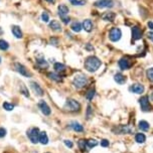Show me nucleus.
Segmentation results:
<instances>
[{
    "instance_id": "f257e3e1",
    "label": "nucleus",
    "mask_w": 153,
    "mask_h": 153,
    "mask_svg": "<svg viewBox=\"0 0 153 153\" xmlns=\"http://www.w3.org/2000/svg\"><path fill=\"white\" fill-rule=\"evenodd\" d=\"M101 60L97 56H91L89 58H87V60H85V68L88 72H96L101 66Z\"/></svg>"
},
{
    "instance_id": "7ed1b4c3",
    "label": "nucleus",
    "mask_w": 153,
    "mask_h": 153,
    "mask_svg": "<svg viewBox=\"0 0 153 153\" xmlns=\"http://www.w3.org/2000/svg\"><path fill=\"white\" fill-rule=\"evenodd\" d=\"M27 136H28L29 140L33 143V144H36V143L40 142V129L36 128V127H33V128L29 129L27 131Z\"/></svg>"
},
{
    "instance_id": "c9c22d12",
    "label": "nucleus",
    "mask_w": 153,
    "mask_h": 153,
    "mask_svg": "<svg viewBox=\"0 0 153 153\" xmlns=\"http://www.w3.org/2000/svg\"><path fill=\"white\" fill-rule=\"evenodd\" d=\"M42 20L44 22H48L50 21V16H48V14L46 12H44L42 14Z\"/></svg>"
},
{
    "instance_id": "09e8293b",
    "label": "nucleus",
    "mask_w": 153,
    "mask_h": 153,
    "mask_svg": "<svg viewBox=\"0 0 153 153\" xmlns=\"http://www.w3.org/2000/svg\"><path fill=\"white\" fill-rule=\"evenodd\" d=\"M2 34V28H1V27H0V35Z\"/></svg>"
},
{
    "instance_id": "ddd939ff",
    "label": "nucleus",
    "mask_w": 153,
    "mask_h": 153,
    "mask_svg": "<svg viewBox=\"0 0 153 153\" xmlns=\"http://www.w3.org/2000/svg\"><path fill=\"white\" fill-rule=\"evenodd\" d=\"M119 66H120L121 70H129L131 66V62H129V60H127V58H121L120 60H119Z\"/></svg>"
},
{
    "instance_id": "412c9836",
    "label": "nucleus",
    "mask_w": 153,
    "mask_h": 153,
    "mask_svg": "<svg viewBox=\"0 0 153 153\" xmlns=\"http://www.w3.org/2000/svg\"><path fill=\"white\" fill-rule=\"evenodd\" d=\"M70 28H72V30L74 31V32H80V31L82 30V28H83V26H82L81 22L74 21V22H72V25H70Z\"/></svg>"
},
{
    "instance_id": "5701e85b",
    "label": "nucleus",
    "mask_w": 153,
    "mask_h": 153,
    "mask_svg": "<svg viewBox=\"0 0 153 153\" xmlns=\"http://www.w3.org/2000/svg\"><path fill=\"white\" fill-rule=\"evenodd\" d=\"M72 128L74 129V131H76V132H83L84 131V128H83V126H82L80 123H78V122H72Z\"/></svg>"
},
{
    "instance_id": "1a4fd4ad",
    "label": "nucleus",
    "mask_w": 153,
    "mask_h": 153,
    "mask_svg": "<svg viewBox=\"0 0 153 153\" xmlns=\"http://www.w3.org/2000/svg\"><path fill=\"white\" fill-rule=\"evenodd\" d=\"M38 107H40L42 113L44 114V115H46V116H48V115H50V113H52L50 106H48V104H46V102H44V100L40 101V103H38Z\"/></svg>"
},
{
    "instance_id": "8fccbe9b",
    "label": "nucleus",
    "mask_w": 153,
    "mask_h": 153,
    "mask_svg": "<svg viewBox=\"0 0 153 153\" xmlns=\"http://www.w3.org/2000/svg\"><path fill=\"white\" fill-rule=\"evenodd\" d=\"M151 100H152V101H153V93L151 94Z\"/></svg>"
},
{
    "instance_id": "f03ea898",
    "label": "nucleus",
    "mask_w": 153,
    "mask_h": 153,
    "mask_svg": "<svg viewBox=\"0 0 153 153\" xmlns=\"http://www.w3.org/2000/svg\"><path fill=\"white\" fill-rule=\"evenodd\" d=\"M64 108L66 110V111H70V112H76L79 111L81 109V105H80L79 102H76V100L74 99H68L64 104Z\"/></svg>"
},
{
    "instance_id": "473e14b6",
    "label": "nucleus",
    "mask_w": 153,
    "mask_h": 153,
    "mask_svg": "<svg viewBox=\"0 0 153 153\" xmlns=\"http://www.w3.org/2000/svg\"><path fill=\"white\" fill-rule=\"evenodd\" d=\"M94 96H95V90L94 89L89 90V91L87 92V94H86V97H87L88 100H92L94 98Z\"/></svg>"
},
{
    "instance_id": "3c124183",
    "label": "nucleus",
    "mask_w": 153,
    "mask_h": 153,
    "mask_svg": "<svg viewBox=\"0 0 153 153\" xmlns=\"http://www.w3.org/2000/svg\"><path fill=\"white\" fill-rule=\"evenodd\" d=\"M0 62H1V58H0Z\"/></svg>"
},
{
    "instance_id": "a211bd4d",
    "label": "nucleus",
    "mask_w": 153,
    "mask_h": 153,
    "mask_svg": "<svg viewBox=\"0 0 153 153\" xmlns=\"http://www.w3.org/2000/svg\"><path fill=\"white\" fill-rule=\"evenodd\" d=\"M11 31H12L13 35H14L16 38H21L22 37V31H21L20 27L17 26V25H13L11 27Z\"/></svg>"
},
{
    "instance_id": "f3484780",
    "label": "nucleus",
    "mask_w": 153,
    "mask_h": 153,
    "mask_svg": "<svg viewBox=\"0 0 153 153\" xmlns=\"http://www.w3.org/2000/svg\"><path fill=\"white\" fill-rule=\"evenodd\" d=\"M82 26H83V28L85 29L86 31H88V32L93 30V22H92L90 19H85V20L83 21Z\"/></svg>"
},
{
    "instance_id": "37998d69",
    "label": "nucleus",
    "mask_w": 153,
    "mask_h": 153,
    "mask_svg": "<svg viewBox=\"0 0 153 153\" xmlns=\"http://www.w3.org/2000/svg\"><path fill=\"white\" fill-rule=\"evenodd\" d=\"M50 44H54V46H58V40H56V38H54V37H52V38H50Z\"/></svg>"
},
{
    "instance_id": "6e6552de",
    "label": "nucleus",
    "mask_w": 153,
    "mask_h": 153,
    "mask_svg": "<svg viewBox=\"0 0 153 153\" xmlns=\"http://www.w3.org/2000/svg\"><path fill=\"white\" fill-rule=\"evenodd\" d=\"M139 103H140L141 110H142L143 112H148L151 110V106H150V104H149V100L147 96H143V97L139 100Z\"/></svg>"
},
{
    "instance_id": "72a5a7b5",
    "label": "nucleus",
    "mask_w": 153,
    "mask_h": 153,
    "mask_svg": "<svg viewBox=\"0 0 153 153\" xmlns=\"http://www.w3.org/2000/svg\"><path fill=\"white\" fill-rule=\"evenodd\" d=\"M87 145L90 147V148H93V147L97 146L98 145V141L95 140V139H91V140H88L87 141Z\"/></svg>"
},
{
    "instance_id": "a878e982",
    "label": "nucleus",
    "mask_w": 153,
    "mask_h": 153,
    "mask_svg": "<svg viewBox=\"0 0 153 153\" xmlns=\"http://www.w3.org/2000/svg\"><path fill=\"white\" fill-rule=\"evenodd\" d=\"M138 125H139V128L142 131H147L149 129V123L146 122V121H140Z\"/></svg>"
},
{
    "instance_id": "423d86ee",
    "label": "nucleus",
    "mask_w": 153,
    "mask_h": 153,
    "mask_svg": "<svg viewBox=\"0 0 153 153\" xmlns=\"http://www.w3.org/2000/svg\"><path fill=\"white\" fill-rule=\"evenodd\" d=\"M14 66H15V70H16L17 72H18L19 74H21V76H26V78H30V76H31V72H29V70H27V68H25V66H23L22 64H19V62H15V64H14Z\"/></svg>"
},
{
    "instance_id": "4be33fe9",
    "label": "nucleus",
    "mask_w": 153,
    "mask_h": 153,
    "mask_svg": "<svg viewBox=\"0 0 153 153\" xmlns=\"http://www.w3.org/2000/svg\"><path fill=\"white\" fill-rule=\"evenodd\" d=\"M40 142L42 143V144L46 145L48 143V134H46V132H44V131H42V132H40Z\"/></svg>"
},
{
    "instance_id": "e433bc0d",
    "label": "nucleus",
    "mask_w": 153,
    "mask_h": 153,
    "mask_svg": "<svg viewBox=\"0 0 153 153\" xmlns=\"http://www.w3.org/2000/svg\"><path fill=\"white\" fill-rule=\"evenodd\" d=\"M79 146H80V148L82 149V150H85L86 149V146H87V142H85V140H80L79 141Z\"/></svg>"
},
{
    "instance_id": "aec40b11",
    "label": "nucleus",
    "mask_w": 153,
    "mask_h": 153,
    "mask_svg": "<svg viewBox=\"0 0 153 153\" xmlns=\"http://www.w3.org/2000/svg\"><path fill=\"white\" fill-rule=\"evenodd\" d=\"M115 17H116V14L114 12H106L105 14L102 16V18L105 21H110V22H112V21H114Z\"/></svg>"
},
{
    "instance_id": "4c0bfd02",
    "label": "nucleus",
    "mask_w": 153,
    "mask_h": 153,
    "mask_svg": "<svg viewBox=\"0 0 153 153\" xmlns=\"http://www.w3.org/2000/svg\"><path fill=\"white\" fill-rule=\"evenodd\" d=\"M60 19H62V21L64 23H68L70 21V17L68 16V15H66V16H60Z\"/></svg>"
},
{
    "instance_id": "a18cd8bd",
    "label": "nucleus",
    "mask_w": 153,
    "mask_h": 153,
    "mask_svg": "<svg viewBox=\"0 0 153 153\" xmlns=\"http://www.w3.org/2000/svg\"><path fill=\"white\" fill-rule=\"evenodd\" d=\"M148 27L151 29V30H153V22L152 21H149L148 22Z\"/></svg>"
},
{
    "instance_id": "58836bf2",
    "label": "nucleus",
    "mask_w": 153,
    "mask_h": 153,
    "mask_svg": "<svg viewBox=\"0 0 153 153\" xmlns=\"http://www.w3.org/2000/svg\"><path fill=\"white\" fill-rule=\"evenodd\" d=\"M5 135H6V129L0 128V138H3Z\"/></svg>"
},
{
    "instance_id": "f704fd0d",
    "label": "nucleus",
    "mask_w": 153,
    "mask_h": 153,
    "mask_svg": "<svg viewBox=\"0 0 153 153\" xmlns=\"http://www.w3.org/2000/svg\"><path fill=\"white\" fill-rule=\"evenodd\" d=\"M146 76H147V78H148V80H150L151 82H153V68H150L147 70Z\"/></svg>"
},
{
    "instance_id": "6ab92c4d",
    "label": "nucleus",
    "mask_w": 153,
    "mask_h": 153,
    "mask_svg": "<svg viewBox=\"0 0 153 153\" xmlns=\"http://www.w3.org/2000/svg\"><path fill=\"white\" fill-rule=\"evenodd\" d=\"M50 28L54 31H60L62 27H60V23L58 20H52L50 22Z\"/></svg>"
},
{
    "instance_id": "7c9ffc66",
    "label": "nucleus",
    "mask_w": 153,
    "mask_h": 153,
    "mask_svg": "<svg viewBox=\"0 0 153 153\" xmlns=\"http://www.w3.org/2000/svg\"><path fill=\"white\" fill-rule=\"evenodd\" d=\"M20 93L22 94V95H24L25 97H29L28 90L26 89V87H25V86L23 85L22 83H21V85H20Z\"/></svg>"
},
{
    "instance_id": "de8ad7c7",
    "label": "nucleus",
    "mask_w": 153,
    "mask_h": 153,
    "mask_svg": "<svg viewBox=\"0 0 153 153\" xmlns=\"http://www.w3.org/2000/svg\"><path fill=\"white\" fill-rule=\"evenodd\" d=\"M46 1H48V2H50V3H52V2H54V0H46Z\"/></svg>"
},
{
    "instance_id": "603ef678",
    "label": "nucleus",
    "mask_w": 153,
    "mask_h": 153,
    "mask_svg": "<svg viewBox=\"0 0 153 153\" xmlns=\"http://www.w3.org/2000/svg\"></svg>"
},
{
    "instance_id": "dca6fc26",
    "label": "nucleus",
    "mask_w": 153,
    "mask_h": 153,
    "mask_svg": "<svg viewBox=\"0 0 153 153\" xmlns=\"http://www.w3.org/2000/svg\"><path fill=\"white\" fill-rule=\"evenodd\" d=\"M58 15H60V16H66V15H68V12H70L68 7L64 4H60V6L58 7Z\"/></svg>"
},
{
    "instance_id": "79ce46f5",
    "label": "nucleus",
    "mask_w": 153,
    "mask_h": 153,
    "mask_svg": "<svg viewBox=\"0 0 153 153\" xmlns=\"http://www.w3.org/2000/svg\"><path fill=\"white\" fill-rule=\"evenodd\" d=\"M91 116H92V108H91V106H88V110H87V117L88 118H91Z\"/></svg>"
},
{
    "instance_id": "9d476101",
    "label": "nucleus",
    "mask_w": 153,
    "mask_h": 153,
    "mask_svg": "<svg viewBox=\"0 0 153 153\" xmlns=\"http://www.w3.org/2000/svg\"><path fill=\"white\" fill-rule=\"evenodd\" d=\"M116 132V134H130L132 133V128L128 125H121L116 128V130H114Z\"/></svg>"
},
{
    "instance_id": "f8f14e48",
    "label": "nucleus",
    "mask_w": 153,
    "mask_h": 153,
    "mask_svg": "<svg viewBox=\"0 0 153 153\" xmlns=\"http://www.w3.org/2000/svg\"><path fill=\"white\" fill-rule=\"evenodd\" d=\"M130 91L135 94H142L144 92V86L141 84H133L130 87Z\"/></svg>"
},
{
    "instance_id": "c756f323",
    "label": "nucleus",
    "mask_w": 153,
    "mask_h": 153,
    "mask_svg": "<svg viewBox=\"0 0 153 153\" xmlns=\"http://www.w3.org/2000/svg\"><path fill=\"white\" fill-rule=\"evenodd\" d=\"M2 107L4 108L6 111H12V110L14 109V105L8 103V102H4V103H3V105H2Z\"/></svg>"
},
{
    "instance_id": "b1692460",
    "label": "nucleus",
    "mask_w": 153,
    "mask_h": 153,
    "mask_svg": "<svg viewBox=\"0 0 153 153\" xmlns=\"http://www.w3.org/2000/svg\"><path fill=\"white\" fill-rule=\"evenodd\" d=\"M135 140H136L137 143H144L146 141V136L143 133H138L135 136Z\"/></svg>"
},
{
    "instance_id": "39448f33",
    "label": "nucleus",
    "mask_w": 153,
    "mask_h": 153,
    "mask_svg": "<svg viewBox=\"0 0 153 153\" xmlns=\"http://www.w3.org/2000/svg\"><path fill=\"white\" fill-rule=\"evenodd\" d=\"M88 83L87 76H83V74H79V76H76L74 79V85L76 88L78 89H81V88L85 87Z\"/></svg>"
},
{
    "instance_id": "2eb2a0df",
    "label": "nucleus",
    "mask_w": 153,
    "mask_h": 153,
    "mask_svg": "<svg viewBox=\"0 0 153 153\" xmlns=\"http://www.w3.org/2000/svg\"><path fill=\"white\" fill-rule=\"evenodd\" d=\"M114 80H115V82H116L117 84H119V85H123V84L126 83V76H123L121 72H117L115 76H114Z\"/></svg>"
},
{
    "instance_id": "ea45409f",
    "label": "nucleus",
    "mask_w": 153,
    "mask_h": 153,
    "mask_svg": "<svg viewBox=\"0 0 153 153\" xmlns=\"http://www.w3.org/2000/svg\"><path fill=\"white\" fill-rule=\"evenodd\" d=\"M101 146H103V147L109 146V141H108L107 139H103V140L101 141Z\"/></svg>"
},
{
    "instance_id": "2f4dec72",
    "label": "nucleus",
    "mask_w": 153,
    "mask_h": 153,
    "mask_svg": "<svg viewBox=\"0 0 153 153\" xmlns=\"http://www.w3.org/2000/svg\"><path fill=\"white\" fill-rule=\"evenodd\" d=\"M36 62H37V64H40V66H42V68H48V64L46 62V60H44V58H37Z\"/></svg>"
},
{
    "instance_id": "c85d7f7f",
    "label": "nucleus",
    "mask_w": 153,
    "mask_h": 153,
    "mask_svg": "<svg viewBox=\"0 0 153 153\" xmlns=\"http://www.w3.org/2000/svg\"><path fill=\"white\" fill-rule=\"evenodd\" d=\"M9 44L7 42H5L4 40H0V50H8Z\"/></svg>"
},
{
    "instance_id": "bb28decb",
    "label": "nucleus",
    "mask_w": 153,
    "mask_h": 153,
    "mask_svg": "<svg viewBox=\"0 0 153 153\" xmlns=\"http://www.w3.org/2000/svg\"><path fill=\"white\" fill-rule=\"evenodd\" d=\"M48 76H50L52 80H54V81H56V82H62V78H60L58 74H54V72H48Z\"/></svg>"
},
{
    "instance_id": "20e7f679",
    "label": "nucleus",
    "mask_w": 153,
    "mask_h": 153,
    "mask_svg": "<svg viewBox=\"0 0 153 153\" xmlns=\"http://www.w3.org/2000/svg\"><path fill=\"white\" fill-rule=\"evenodd\" d=\"M121 36H122V31L118 27H113L109 32V38L111 42H116L118 40H120Z\"/></svg>"
},
{
    "instance_id": "c03bdc74",
    "label": "nucleus",
    "mask_w": 153,
    "mask_h": 153,
    "mask_svg": "<svg viewBox=\"0 0 153 153\" xmlns=\"http://www.w3.org/2000/svg\"><path fill=\"white\" fill-rule=\"evenodd\" d=\"M147 37H148L150 40H152L153 42V31H150V32L147 33Z\"/></svg>"
},
{
    "instance_id": "cd10ccee",
    "label": "nucleus",
    "mask_w": 153,
    "mask_h": 153,
    "mask_svg": "<svg viewBox=\"0 0 153 153\" xmlns=\"http://www.w3.org/2000/svg\"><path fill=\"white\" fill-rule=\"evenodd\" d=\"M72 5H76V6H82V5L86 4L85 0H68Z\"/></svg>"
},
{
    "instance_id": "a19ab883",
    "label": "nucleus",
    "mask_w": 153,
    "mask_h": 153,
    "mask_svg": "<svg viewBox=\"0 0 153 153\" xmlns=\"http://www.w3.org/2000/svg\"><path fill=\"white\" fill-rule=\"evenodd\" d=\"M64 145H66V147H70V148H72V147L74 146L72 142V141H70V140H64Z\"/></svg>"
},
{
    "instance_id": "9b49d317",
    "label": "nucleus",
    "mask_w": 153,
    "mask_h": 153,
    "mask_svg": "<svg viewBox=\"0 0 153 153\" xmlns=\"http://www.w3.org/2000/svg\"><path fill=\"white\" fill-rule=\"evenodd\" d=\"M30 87H31V89L33 90V92L35 93V95L44 96V90L42 89V87H40L37 83H35V82H31Z\"/></svg>"
},
{
    "instance_id": "49530a36",
    "label": "nucleus",
    "mask_w": 153,
    "mask_h": 153,
    "mask_svg": "<svg viewBox=\"0 0 153 153\" xmlns=\"http://www.w3.org/2000/svg\"><path fill=\"white\" fill-rule=\"evenodd\" d=\"M87 50H93V48L90 44H87Z\"/></svg>"
},
{
    "instance_id": "0eeeda50",
    "label": "nucleus",
    "mask_w": 153,
    "mask_h": 153,
    "mask_svg": "<svg viewBox=\"0 0 153 153\" xmlns=\"http://www.w3.org/2000/svg\"><path fill=\"white\" fill-rule=\"evenodd\" d=\"M95 6L99 8H111L114 6L113 0H98L95 2Z\"/></svg>"
},
{
    "instance_id": "393cba45",
    "label": "nucleus",
    "mask_w": 153,
    "mask_h": 153,
    "mask_svg": "<svg viewBox=\"0 0 153 153\" xmlns=\"http://www.w3.org/2000/svg\"><path fill=\"white\" fill-rule=\"evenodd\" d=\"M54 70H56V72H64V70H66V66H64V64H60V62H56V64H54Z\"/></svg>"
},
{
    "instance_id": "4468645a",
    "label": "nucleus",
    "mask_w": 153,
    "mask_h": 153,
    "mask_svg": "<svg viewBox=\"0 0 153 153\" xmlns=\"http://www.w3.org/2000/svg\"><path fill=\"white\" fill-rule=\"evenodd\" d=\"M132 37L134 40H138L142 37V31L138 26H134L132 28Z\"/></svg>"
}]
</instances>
